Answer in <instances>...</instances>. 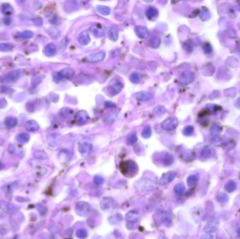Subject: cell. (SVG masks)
<instances>
[{"instance_id": "obj_1", "label": "cell", "mask_w": 240, "mask_h": 239, "mask_svg": "<svg viewBox=\"0 0 240 239\" xmlns=\"http://www.w3.org/2000/svg\"><path fill=\"white\" fill-rule=\"evenodd\" d=\"M219 215L217 212H215L211 216L208 223L204 226V231L206 233H214L218 229L219 226Z\"/></svg>"}, {"instance_id": "obj_2", "label": "cell", "mask_w": 240, "mask_h": 239, "mask_svg": "<svg viewBox=\"0 0 240 239\" xmlns=\"http://www.w3.org/2000/svg\"><path fill=\"white\" fill-rule=\"evenodd\" d=\"M120 169L122 173L125 175H131L136 173L138 170L136 163L132 161H128L122 162L120 165Z\"/></svg>"}, {"instance_id": "obj_3", "label": "cell", "mask_w": 240, "mask_h": 239, "mask_svg": "<svg viewBox=\"0 0 240 239\" xmlns=\"http://www.w3.org/2000/svg\"><path fill=\"white\" fill-rule=\"evenodd\" d=\"M75 210L77 213L82 217H87L91 212V205L88 203L84 201H80L76 204Z\"/></svg>"}, {"instance_id": "obj_4", "label": "cell", "mask_w": 240, "mask_h": 239, "mask_svg": "<svg viewBox=\"0 0 240 239\" xmlns=\"http://www.w3.org/2000/svg\"><path fill=\"white\" fill-rule=\"evenodd\" d=\"M123 89V83L118 79H113L108 86V91L112 95H116Z\"/></svg>"}, {"instance_id": "obj_5", "label": "cell", "mask_w": 240, "mask_h": 239, "mask_svg": "<svg viewBox=\"0 0 240 239\" xmlns=\"http://www.w3.org/2000/svg\"><path fill=\"white\" fill-rule=\"evenodd\" d=\"M178 121L175 117H169L164 121L161 124V127L165 130H171L177 127Z\"/></svg>"}, {"instance_id": "obj_6", "label": "cell", "mask_w": 240, "mask_h": 239, "mask_svg": "<svg viewBox=\"0 0 240 239\" xmlns=\"http://www.w3.org/2000/svg\"><path fill=\"white\" fill-rule=\"evenodd\" d=\"M21 71L20 70H14L12 71L11 72L7 73L3 77V79L5 82L7 83H13L15 82L16 81L18 80V79L20 77L21 74Z\"/></svg>"}, {"instance_id": "obj_7", "label": "cell", "mask_w": 240, "mask_h": 239, "mask_svg": "<svg viewBox=\"0 0 240 239\" xmlns=\"http://www.w3.org/2000/svg\"><path fill=\"white\" fill-rule=\"evenodd\" d=\"M105 57V53L100 51L91 54L85 58V60L88 63H98L102 61Z\"/></svg>"}, {"instance_id": "obj_8", "label": "cell", "mask_w": 240, "mask_h": 239, "mask_svg": "<svg viewBox=\"0 0 240 239\" xmlns=\"http://www.w3.org/2000/svg\"><path fill=\"white\" fill-rule=\"evenodd\" d=\"M89 30L96 37H101L105 32V29L100 24H94L90 27Z\"/></svg>"}, {"instance_id": "obj_9", "label": "cell", "mask_w": 240, "mask_h": 239, "mask_svg": "<svg viewBox=\"0 0 240 239\" xmlns=\"http://www.w3.org/2000/svg\"><path fill=\"white\" fill-rule=\"evenodd\" d=\"M176 176V173L174 171H169L162 175L161 179H159L160 185H165L168 183H170L175 179Z\"/></svg>"}, {"instance_id": "obj_10", "label": "cell", "mask_w": 240, "mask_h": 239, "mask_svg": "<svg viewBox=\"0 0 240 239\" xmlns=\"http://www.w3.org/2000/svg\"><path fill=\"white\" fill-rule=\"evenodd\" d=\"M75 75V71L72 68H65L61 70L58 73V77L60 79H66L68 80H71Z\"/></svg>"}, {"instance_id": "obj_11", "label": "cell", "mask_w": 240, "mask_h": 239, "mask_svg": "<svg viewBox=\"0 0 240 239\" xmlns=\"http://www.w3.org/2000/svg\"><path fill=\"white\" fill-rule=\"evenodd\" d=\"M0 208L9 214H14L17 212V208L13 204L5 201H0Z\"/></svg>"}, {"instance_id": "obj_12", "label": "cell", "mask_w": 240, "mask_h": 239, "mask_svg": "<svg viewBox=\"0 0 240 239\" xmlns=\"http://www.w3.org/2000/svg\"><path fill=\"white\" fill-rule=\"evenodd\" d=\"M100 207H101L102 210H105V211L110 210L111 208L114 207V200L111 199V198H103L102 199V201H100Z\"/></svg>"}, {"instance_id": "obj_13", "label": "cell", "mask_w": 240, "mask_h": 239, "mask_svg": "<svg viewBox=\"0 0 240 239\" xmlns=\"http://www.w3.org/2000/svg\"><path fill=\"white\" fill-rule=\"evenodd\" d=\"M135 98L138 101L145 102L150 101L153 98V94L147 91H141L135 94Z\"/></svg>"}, {"instance_id": "obj_14", "label": "cell", "mask_w": 240, "mask_h": 239, "mask_svg": "<svg viewBox=\"0 0 240 239\" xmlns=\"http://www.w3.org/2000/svg\"><path fill=\"white\" fill-rule=\"evenodd\" d=\"M89 119V116L87 112L79 111L75 115V121L79 124H84Z\"/></svg>"}, {"instance_id": "obj_15", "label": "cell", "mask_w": 240, "mask_h": 239, "mask_svg": "<svg viewBox=\"0 0 240 239\" xmlns=\"http://www.w3.org/2000/svg\"><path fill=\"white\" fill-rule=\"evenodd\" d=\"M135 32H136V34L139 38L143 39H145L148 38L149 36L148 30L147 29V28L144 27V26L142 25L136 26V28H135Z\"/></svg>"}, {"instance_id": "obj_16", "label": "cell", "mask_w": 240, "mask_h": 239, "mask_svg": "<svg viewBox=\"0 0 240 239\" xmlns=\"http://www.w3.org/2000/svg\"><path fill=\"white\" fill-rule=\"evenodd\" d=\"M140 217V214L136 210H131L127 212V214L125 216V219L127 222H136L138 220Z\"/></svg>"}, {"instance_id": "obj_17", "label": "cell", "mask_w": 240, "mask_h": 239, "mask_svg": "<svg viewBox=\"0 0 240 239\" xmlns=\"http://www.w3.org/2000/svg\"><path fill=\"white\" fill-rule=\"evenodd\" d=\"M92 148H93V146L89 142H84L80 145L79 150L81 154L83 156H85L89 154L90 152L92 150Z\"/></svg>"}, {"instance_id": "obj_18", "label": "cell", "mask_w": 240, "mask_h": 239, "mask_svg": "<svg viewBox=\"0 0 240 239\" xmlns=\"http://www.w3.org/2000/svg\"><path fill=\"white\" fill-rule=\"evenodd\" d=\"M44 54L46 56L51 57L55 56L56 54V46L53 43H49L45 46Z\"/></svg>"}, {"instance_id": "obj_19", "label": "cell", "mask_w": 240, "mask_h": 239, "mask_svg": "<svg viewBox=\"0 0 240 239\" xmlns=\"http://www.w3.org/2000/svg\"><path fill=\"white\" fill-rule=\"evenodd\" d=\"M25 128L29 132H35L40 129V126L34 120H30L25 124Z\"/></svg>"}, {"instance_id": "obj_20", "label": "cell", "mask_w": 240, "mask_h": 239, "mask_svg": "<svg viewBox=\"0 0 240 239\" xmlns=\"http://www.w3.org/2000/svg\"><path fill=\"white\" fill-rule=\"evenodd\" d=\"M79 43L82 46H87L89 44L91 39H90L89 34L87 31H84L80 34V35L78 38Z\"/></svg>"}, {"instance_id": "obj_21", "label": "cell", "mask_w": 240, "mask_h": 239, "mask_svg": "<svg viewBox=\"0 0 240 239\" xmlns=\"http://www.w3.org/2000/svg\"><path fill=\"white\" fill-rule=\"evenodd\" d=\"M161 220H162L164 225L167 226V227H169L172 224V216L171 212L169 211L164 212V214L161 215Z\"/></svg>"}, {"instance_id": "obj_22", "label": "cell", "mask_w": 240, "mask_h": 239, "mask_svg": "<svg viewBox=\"0 0 240 239\" xmlns=\"http://www.w3.org/2000/svg\"><path fill=\"white\" fill-rule=\"evenodd\" d=\"M194 76L192 73H183L180 77V81L184 84H188L193 81Z\"/></svg>"}, {"instance_id": "obj_23", "label": "cell", "mask_w": 240, "mask_h": 239, "mask_svg": "<svg viewBox=\"0 0 240 239\" xmlns=\"http://www.w3.org/2000/svg\"><path fill=\"white\" fill-rule=\"evenodd\" d=\"M146 16L149 19H154L158 16V10L155 7H150L147 10Z\"/></svg>"}, {"instance_id": "obj_24", "label": "cell", "mask_w": 240, "mask_h": 239, "mask_svg": "<svg viewBox=\"0 0 240 239\" xmlns=\"http://www.w3.org/2000/svg\"><path fill=\"white\" fill-rule=\"evenodd\" d=\"M5 124L8 127H14L18 124V120L13 116H9L5 119Z\"/></svg>"}, {"instance_id": "obj_25", "label": "cell", "mask_w": 240, "mask_h": 239, "mask_svg": "<svg viewBox=\"0 0 240 239\" xmlns=\"http://www.w3.org/2000/svg\"><path fill=\"white\" fill-rule=\"evenodd\" d=\"M96 9H97L98 13L103 16H108L110 13V9L108 7H106V6L98 5L96 7Z\"/></svg>"}, {"instance_id": "obj_26", "label": "cell", "mask_w": 240, "mask_h": 239, "mask_svg": "<svg viewBox=\"0 0 240 239\" xmlns=\"http://www.w3.org/2000/svg\"><path fill=\"white\" fill-rule=\"evenodd\" d=\"M13 45L9 43H0V51L9 52L13 50Z\"/></svg>"}, {"instance_id": "obj_27", "label": "cell", "mask_w": 240, "mask_h": 239, "mask_svg": "<svg viewBox=\"0 0 240 239\" xmlns=\"http://www.w3.org/2000/svg\"><path fill=\"white\" fill-rule=\"evenodd\" d=\"M166 112H167L166 108L164 107V106L161 105L157 106V107L153 109V114L157 116H162L163 114H164L166 113Z\"/></svg>"}, {"instance_id": "obj_28", "label": "cell", "mask_w": 240, "mask_h": 239, "mask_svg": "<svg viewBox=\"0 0 240 239\" xmlns=\"http://www.w3.org/2000/svg\"><path fill=\"white\" fill-rule=\"evenodd\" d=\"M108 36L112 40L116 41L118 39V31L116 28H108Z\"/></svg>"}, {"instance_id": "obj_29", "label": "cell", "mask_w": 240, "mask_h": 239, "mask_svg": "<svg viewBox=\"0 0 240 239\" xmlns=\"http://www.w3.org/2000/svg\"><path fill=\"white\" fill-rule=\"evenodd\" d=\"M33 36L34 33L32 31H30V30H25V31L20 32V33L18 34V37L25 39H29L33 37Z\"/></svg>"}, {"instance_id": "obj_30", "label": "cell", "mask_w": 240, "mask_h": 239, "mask_svg": "<svg viewBox=\"0 0 240 239\" xmlns=\"http://www.w3.org/2000/svg\"><path fill=\"white\" fill-rule=\"evenodd\" d=\"M30 135L26 133H21L18 134L17 136V139L18 142L21 143H27L30 140Z\"/></svg>"}, {"instance_id": "obj_31", "label": "cell", "mask_w": 240, "mask_h": 239, "mask_svg": "<svg viewBox=\"0 0 240 239\" xmlns=\"http://www.w3.org/2000/svg\"><path fill=\"white\" fill-rule=\"evenodd\" d=\"M199 177L197 175H190L187 179V182H188V185L189 187H192L197 183Z\"/></svg>"}, {"instance_id": "obj_32", "label": "cell", "mask_w": 240, "mask_h": 239, "mask_svg": "<svg viewBox=\"0 0 240 239\" xmlns=\"http://www.w3.org/2000/svg\"><path fill=\"white\" fill-rule=\"evenodd\" d=\"M185 191V185L182 183L177 184L175 187H174V191H175L176 194L178 195H182V194Z\"/></svg>"}, {"instance_id": "obj_33", "label": "cell", "mask_w": 240, "mask_h": 239, "mask_svg": "<svg viewBox=\"0 0 240 239\" xmlns=\"http://www.w3.org/2000/svg\"><path fill=\"white\" fill-rule=\"evenodd\" d=\"M1 11H2L3 13L6 14V15H10V14L13 13V9L11 6L9 4H4L1 7Z\"/></svg>"}, {"instance_id": "obj_34", "label": "cell", "mask_w": 240, "mask_h": 239, "mask_svg": "<svg viewBox=\"0 0 240 239\" xmlns=\"http://www.w3.org/2000/svg\"><path fill=\"white\" fill-rule=\"evenodd\" d=\"M49 35H50L52 38H58L60 36V30L57 29L56 28H50L48 30Z\"/></svg>"}, {"instance_id": "obj_35", "label": "cell", "mask_w": 240, "mask_h": 239, "mask_svg": "<svg viewBox=\"0 0 240 239\" xmlns=\"http://www.w3.org/2000/svg\"><path fill=\"white\" fill-rule=\"evenodd\" d=\"M235 189H236V184L233 181L228 182L226 183V185H225V189L227 191H228V192H233V191H235Z\"/></svg>"}, {"instance_id": "obj_36", "label": "cell", "mask_w": 240, "mask_h": 239, "mask_svg": "<svg viewBox=\"0 0 240 239\" xmlns=\"http://www.w3.org/2000/svg\"><path fill=\"white\" fill-rule=\"evenodd\" d=\"M76 235L78 238H81V239H84L87 238V230L84 229H79L76 232Z\"/></svg>"}, {"instance_id": "obj_37", "label": "cell", "mask_w": 240, "mask_h": 239, "mask_svg": "<svg viewBox=\"0 0 240 239\" xmlns=\"http://www.w3.org/2000/svg\"><path fill=\"white\" fill-rule=\"evenodd\" d=\"M229 198H228V196L227 194H223V193H221L219 194L217 196V200H218V201L220 202L221 203H225L227 202L228 201Z\"/></svg>"}, {"instance_id": "obj_38", "label": "cell", "mask_w": 240, "mask_h": 239, "mask_svg": "<svg viewBox=\"0 0 240 239\" xmlns=\"http://www.w3.org/2000/svg\"><path fill=\"white\" fill-rule=\"evenodd\" d=\"M117 117V114H112L110 115L106 116L105 118L104 119V122L106 124H111L113 123Z\"/></svg>"}, {"instance_id": "obj_39", "label": "cell", "mask_w": 240, "mask_h": 239, "mask_svg": "<svg viewBox=\"0 0 240 239\" xmlns=\"http://www.w3.org/2000/svg\"><path fill=\"white\" fill-rule=\"evenodd\" d=\"M152 135V130L150 126H146L142 131V136L144 138H149Z\"/></svg>"}, {"instance_id": "obj_40", "label": "cell", "mask_w": 240, "mask_h": 239, "mask_svg": "<svg viewBox=\"0 0 240 239\" xmlns=\"http://www.w3.org/2000/svg\"><path fill=\"white\" fill-rule=\"evenodd\" d=\"M137 140H138V138H137L136 135L135 133L131 134L127 138V143L129 144H133L137 142Z\"/></svg>"}, {"instance_id": "obj_41", "label": "cell", "mask_w": 240, "mask_h": 239, "mask_svg": "<svg viewBox=\"0 0 240 239\" xmlns=\"http://www.w3.org/2000/svg\"><path fill=\"white\" fill-rule=\"evenodd\" d=\"M34 156L35 158L38 159H45L47 158V155L46 154V153L42 152V151H36L34 153Z\"/></svg>"}, {"instance_id": "obj_42", "label": "cell", "mask_w": 240, "mask_h": 239, "mask_svg": "<svg viewBox=\"0 0 240 239\" xmlns=\"http://www.w3.org/2000/svg\"><path fill=\"white\" fill-rule=\"evenodd\" d=\"M130 80L131 81V82H133V83H138L141 80V77L139 76L138 73L134 72L130 76Z\"/></svg>"}, {"instance_id": "obj_43", "label": "cell", "mask_w": 240, "mask_h": 239, "mask_svg": "<svg viewBox=\"0 0 240 239\" xmlns=\"http://www.w3.org/2000/svg\"><path fill=\"white\" fill-rule=\"evenodd\" d=\"M150 44L153 48H157L160 44V39L157 37H154L150 41Z\"/></svg>"}, {"instance_id": "obj_44", "label": "cell", "mask_w": 240, "mask_h": 239, "mask_svg": "<svg viewBox=\"0 0 240 239\" xmlns=\"http://www.w3.org/2000/svg\"><path fill=\"white\" fill-rule=\"evenodd\" d=\"M67 42H68V40H67V37L63 38V39L61 40L60 45H59V48H60L61 51H63L65 50L67 45Z\"/></svg>"}, {"instance_id": "obj_45", "label": "cell", "mask_w": 240, "mask_h": 239, "mask_svg": "<svg viewBox=\"0 0 240 239\" xmlns=\"http://www.w3.org/2000/svg\"><path fill=\"white\" fill-rule=\"evenodd\" d=\"M164 165H170L172 163H173V156H171V155H169V154H167L166 156H164Z\"/></svg>"}, {"instance_id": "obj_46", "label": "cell", "mask_w": 240, "mask_h": 239, "mask_svg": "<svg viewBox=\"0 0 240 239\" xmlns=\"http://www.w3.org/2000/svg\"><path fill=\"white\" fill-rule=\"evenodd\" d=\"M211 154H212V151H211L209 148H205L203 150L202 152V158L206 159L209 158V156H211Z\"/></svg>"}, {"instance_id": "obj_47", "label": "cell", "mask_w": 240, "mask_h": 239, "mask_svg": "<svg viewBox=\"0 0 240 239\" xmlns=\"http://www.w3.org/2000/svg\"><path fill=\"white\" fill-rule=\"evenodd\" d=\"M93 180H94V182H95L96 185H102V184L104 182L103 178L100 176H96L95 177H94Z\"/></svg>"}, {"instance_id": "obj_48", "label": "cell", "mask_w": 240, "mask_h": 239, "mask_svg": "<svg viewBox=\"0 0 240 239\" xmlns=\"http://www.w3.org/2000/svg\"><path fill=\"white\" fill-rule=\"evenodd\" d=\"M192 132H193V128L192 126H187L183 130L184 134L186 136H190L192 133Z\"/></svg>"}, {"instance_id": "obj_49", "label": "cell", "mask_w": 240, "mask_h": 239, "mask_svg": "<svg viewBox=\"0 0 240 239\" xmlns=\"http://www.w3.org/2000/svg\"><path fill=\"white\" fill-rule=\"evenodd\" d=\"M33 22L37 26H41L43 23V20L41 18H36L33 19Z\"/></svg>"}, {"instance_id": "obj_50", "label": "cell", "mask_w": 240, "mask_h": 239, "mask_svg": "<svg viewBox=\"0 0 240 239\" xmlns=\"http://www.w3.org/2000/svg\"><path fill=\"white\" fill-rule=\"evenodd\" d=\"M105 108H107V109H110V108H113L115 107V105L111 101H107L105 102Z\"/></svg>"}, {"instance_id": "obj_51", "label": "cell", "mask_w": 240, "mask_h": 239, "mask_svg": "<svg viewBox=\"0 0 240 239\" xmlns=\"http://www.w3.org/2000/svg\"><path fill=\"white\" fill-rule=\"evenodd\" d=\"M201 239H213V236L210 234H206L201 237Z\"/></svg>"}, {"instance_id": "obj_52", "label": "cell", "mask_w": 240, "mask_h": 239, "mask_svg": "<svg viewBox=\"0 0 240 239\" xmlns=\"http://www.w3.org/2000/svg\"><path fill=\"white\" fill-rule=\"evenodd\" d=\"M6 105H7V102H6V100L4 98L0 99V108L4 107Z\"/></svg>"}, {"instance_id": "obj_53", "label": "cell", "mask_w": 240, "mask_h": 239, "mask_svg": "<svg viewBox=\"0 0 240 239\" xmlns=\"http://www.w3.org/2000/svg\"><path fill=\"white\" fill-rule=\"evenodd\" d=\"M11 20L9 17H6L4 19V24H6V25H9V24L11 23Z\"/></svg>"}, {"instance_id": "obj_54", "label": "cell", "mask_w": 240, "mask_h": 239, "mask_svg": "<svg viewBox=\"0 0 240 239\" xmlns=\"http://www.w3.org/2000/svg\"><path fill=\"white\" fill-rule=\"evenodd\" d=\"M237 233L238 236H239V237H240V227H239V228H238V229H237Z\"/></svg>"}]
</instances>
